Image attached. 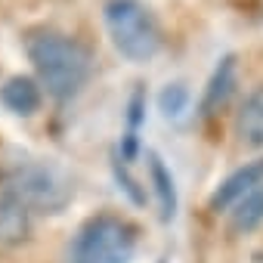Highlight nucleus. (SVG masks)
Wrapping results in <instances>:
<instances>
[{
  "mask_svg": "<svg viewBox=\"0 0 263 263\" xmlns=\"http://www.w3.org/2000/svg\"><path fill=\"white\" fill-rule=\"evenodd\" d=\"M257 186H263V158H257V161H248L245 167H238V171H232L217 189H214V195H211V211H229L241 195H248L251 189H257Z\"/></svg>",
  "mask_w": 263,
  "mask_h": 263,
  "instance_id": "5",
  "label": "nucleus"
},
{
  "mask_svg": "<svg viewBox=\"0 0 263 263\" xmlns=\"http://www.w3.org/2000/svg\"><path fill=\"white\" fill-rule=\"evenodd\" d=\"M189 102H192V96H189V87L186 84H167L158 93V108H161V115L167 121H180L189 111Z\"/></svg>",
  "mask_w": 263,
  "mask_h": 263,
  "instance_id": "12",
  "label": "nucleus"
},
{
  "mask_svg": "<svg viewBox=\"0 0 263 263\" xmlns=\"http://www.w3.org/2000/svg\"><path fill=\"white\" fill-rule=\"evenodd\" d=\"M137 251V226L118 214H96L90 217L71 248L68 263H130Z\"/></svg>",
  "mask_w": 263,
  "mask_h": 263,
  "instance_id": "3",
  "label": "nucleus"
},
{
  "mask_svg": "<svg viewBox=\"0 0 263 263\" xmlns=\"http://www.w3.org/2000/svg\"><path fill=\"white\" fill-rule=\"evenodd\" d=\"M41 99H44V87L34 78H25V74H16L0 87V102L13 115H22V118L34 115L41 108Z\"/></svg>",
  "mask_w": 263,
  "mask_h": 263,
  "instance_id": "8",
  "label": "nucleus"
},
{
  "mask_svg": "<svg viewBox=\"0 0 263 263\" xmlns=\"http://www.w3.org/2000/svg\"><path fill=\"white\" fill-rule=\"evenodd\" d=\"M25 53L34 65L37 84L56 102L74 99L90 81L93 71L90 50L68 34H59L53 28H34L25 37Z\"/></svg>",
  "mask_w": 263,
  "mask_h": 263,
  "instance_id": "1",
  "label": "nucleus"
},
{
  "mask_svg": "<svg viewBox=\"0 0 263 263\" xmlns=\"http://www.w3.org/2000/svg\"><path fill=\"white\" fill-rule=\"evenodd\" d=\"M149 180L155 186V198H158L161 220H174L177 217V186H174V177H171L167 164L155 152L149 155Z\"/></svg>",
  "mask_w": 263,
  "mask_h": 263,
  "instance_id": "11",
  "label": "nucleus"
},
{
  "mask_svg": "<svg viewBox=\"0 0 263 263\" xmlns=\"http://www.w3.org/2000/svg\"><path fill=\"white\" fill-rule=\"evenodd\" d=\"M235 137L248 149H263V84L245 96L235 115Z\"/></svg>",
  "mask_w": 263,
  "mask_h": 263,
  "instance_id": "7",
  "label": "nucleus"
},
{
  "mask_svg": "<svg viewBox=\"0 0 263 263\" xmlns=\"http://www.w3.org/2000/svg\"><path fill=\"white\" fill-rule=\"evenodd\" d=\"M4 192L13 195L28 214H62L71 204V180L47 161H16L4 174Z\"/></svg>",
  "mask_w": 263,
  "mask_h": 263,
  "instance_id": "2",
  "label": "nucleus"
},
{
  "mask_svg": "<svg viewBox=\"0 0 263 263\" xmlns=\"http://www.w3.org/2000/svg\"><path fill=\"white\" fill-rule=\"evenodd\" d=\"M226 214H229V229H232L235 235L254 232V229L263 223V186H257V189H251L248 195H241Z\"/></svg>",
  "mask_w": 263,
  "mask_h": 263,
  "instance_id": "9",
  "label": "nucleus"
},
{
  "mask_svg": "<svg viewBox=\"0 0 263 263\" xmlns=\"http://www.w3.org/2000/svg\"><path fill=\"white\" fill-rule=\"evenodd\" d=\"M127 167H130L127 161H121V158H115V177H118V183H121V189H124V192H127L130 198H134L137 204H143V201H146V195L140 192V186H137V180H134V177H130V171H127Z\"/></svg>",
  "mask_w": 263,
  "mask_h": 263,
  "instance_id": "13",
  "label": "nucleus"
},
{
  "mask_svg": "<svg viewBox=\"0 0 263 263\" xmlns=\"http://www.w3.org/2000/svg\"><path fill=\"white\" fill-rule=\"evenodd\" d=\"M105 28L115 50L130 62H149L161 50V28L152 10L140 0H108Z\"/></svg>",
  "mask_w": 263,
  "mask_h": 263,
  "instance_id": "4",
  "label": "nucleus"
},
{
  "mask_svg": "<svg viewBox=\"0 0 263 263\" xmlns=\"http://www.w3.org/2000/svg\"><path fill=\"white\" fill-rule=\"evenodd\" d=\"M31 235V214L13 195L0 192V248H19Z\"/></svg>",
  "mask_w": 263,
  "mask_h": 263,
  "instance_id": "6",
  "label": "nucleus"
},
{
  "mask_svg": "<svg viewBox=\"0 0 263 263\" xmlns=\"http://www.w3.org/2000/svg\"><path fill=\"white\" fill-rule=\"evenodd\" d=\"M232 87H235V59L226 56L214 68V74L208 81V90H204V99H201V115H214L217 108H223L229 93H232Z\"/></svg>",
  "mask_w": 263,
  "mask_h": 263,
  "instance_id": "10",
  "label": "nucleus"
}]
</instances>
